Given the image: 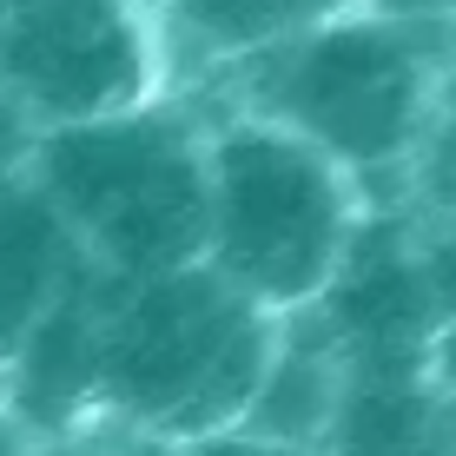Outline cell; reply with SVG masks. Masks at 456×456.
I'll return each instance as SVG.
<instances>
[{
    "label": "cell",
    "mask_w": 456,
    "mask_h": 456,
    "mask_svg": "<svg viewBox=\"0 0 456 456\" xmlns=\"http://www.w3.org/2000/svg\"><path fill=\"white\" fill-rule=\"evenodd\" d=\"M444 436H450V456H456V377H444Z\"/></svg>",
    "instance_id": "obj_16"
},
{
    "label": "cell",
    "mask_w": 456,
    "mask_h": 456,
    "mask_svg": "<svg viewBox=\"0 0 456 456\" xmlns=\"http://www.w3.org/2000/svg\"><path fill=\"white\" fill-rule=\"evenodd\" d=\"M370 13H397V20H456V0H370Z\"/></svg>",
    "instance_id": "obj_14"
},
{
    "label": "cell",
    "mask_w": 456,
    "mask_h": 456,
    "mask_svg": "<svg viewBox=\"0 0 456 456\" xmlns=\"http://www.w3.org/2000/svg\"><path fill=\"white\" fill-rule=\"evenodd\" d=\"M450 73L456 20H397L364 7L212 80L225 93V113H251L318 146L370 212L377 185H411L423 152L436 146Z\"/></svg>",
    "instance_id": "obj_1"
},
{
    "label": "cell",
    "mask_w": 456,
    "mask_h": 456,
    "mask_svg": "<svg viewBox=\"0 0 456 456\" xmlns=\"http://www.w3.org/2000/svg\"><path fill=\"white\" fill-rule=\"evenodd\" d=\"M152 27L166 46V73L172 93L185 86V73H225L251 53H272L297 34L344 13H364L370 0H146Z\"/></svg>",
    "instance_id": "obj_7"
},
{
    "label": "cell",
    "mask_w": 456,
    "mask_h": 456,
    "mask_svg": "<svg viewBox=\"0 0 456 456\" xmlns=\"http://www.w3.org/2000/svg\"><path fill=\"white\" fill-rule=\"evenodd\" d=\"M34 456H179V444L139 430L133 417L106 411V403H93V411H80L73 423H60L53 436H40Z\"/></svg>",
    "instance_id": "obj_11"
},
{
    "label": "cell",
    "mask_w": 456,
    "mask_h": 456,
    "mask_svg": "<svg viewBox=\"0 0 456 456\" xmlns=\"http://www.w3.org/2000/svg\"><path fill=\"white\" fill-rule=\"evenodd\" d=\"M272 344L278 318L218 285L206 265L113 285L100 318L93 403L133 417L166 444H192L245 417Z\"/></svg>",
    "instance_id": "obj_4"
},
{
    "label": "cell",
    "mask_w": 456,
    "mask_h": 456,
    "mask_svg": "<svg viewBox=\"0 0 456 456\" xmlns=\"http://www.w3.org/2000/svg\"><path fill=\"white\" fill-rule=\"evenodd\" d=\"M27 179L100 278L139 285L185 272L206 245V106L166 93L119 119L34 133Z\"/></svg>",
    "instance_id": "obj_2"
},
{
    "label": "cell",
    "mask_w": 456,
    "mask_h": 456,
    "mask_svg": "<svg viewBox=\"0 0 456 456\" xmlns=\"http://www.w3.org/2000/svg\"><path fill=\"white\" fill-rule=\"evenodd\" d=\"M318 331L344 357V377H430V351L450 324L430 239L411 212H364L351 251L311 305Z\"/></svg>",
    "instance_id": "obj_6"
},
{
    "label": "cell",
    "mask_w": 456,
    "mask_h": 456,
    "mask_svg": "<svg viewBox=\"0 0 456 456\" xmlns=\"http://www.w3.org/2000/svg\"><path fill=\"white\" fill-rule=\"evenodd\" d=\"M27 152H34V126L13 113L7 100H0V179H13V172H27Z\"/></svg>",
    "instance_id": "obj_13"
},
{
    "label": "cell",
    "mask_w": 456,
    "mask_h": 456,
    "mask_svg": "<svg viewBox=\"0 0 456 456\" xmlns=\"http://www.w3.org/2000/svg\"><path fill=\"white\" fill-rule=\"evenodd\" d=\"M338 403H344V357L331 351V338L318 331V318H311V311L278 318V344H272V357H265V377H258V390H251L239 430L318 456L324 436H331Z\"/></svg>",
    "instance_id": "obj_9"
},
{
    "label": "cell",
    "mask_w": 456,
    "mask_h": 456,
    "mask_svg": "<svg viewBox=\"0 0 456 456\" xmlns=\"http://www.w3.org/2000/svg\"><path fill=\"white\" fill-rule=\"evenodd\" d=\"M0 456H34V436H27L7 411H0Z\"/></svg>",
    "instance_id": "obj_15"
},
{
    "label": "cell",
    "mask_w": 456,
    "mask_h": 456,
    "mask_svg": "<svg viewBox=\"0 0 456 456\" xmlns=\"http://www.w3.org/2000/svg\"><path fill=\"white\" fill-rule=\"evenodd\" d=\"M364 199L318 146L251 113H206V245L199 265L245 305L297 318L351 251Z\"/></svg>",
    "instance_id": "obj_3"
},
{
    "label": "cell",
    "mask_w": 456,
    "mask_h": 456,
    "mask_svg": "<svg viewBox=\"0 0 456 456\" xmlns=\"http://www.w3.org/2000/svg\"><path fill=\"white\" fill-rule=\"evenodd\" d=\"M318 456H450L436 377H344Z\"/></svg>",
    "instance_id": "obj_10"
},
{
    "label": "cell",
    "mask_w": 456,
    "mask_h": 456,
    "mask_svg": "<svg viewBox=\"0 0 456 456\" xmlns=\"http://www.w3.org/2000/svg\"><path fill=\"white\" fill-rule=\"evenodd\" d=\"M86 272H93L86 251L73 245V232L60 225V212L40 199V185L27 179V172L0 179V364L20 351V338L34 331Z\"/></svg>",
    "instance_id": "obj_8"
},
{
    "label": "cell",
    "mask_w": 456,
    "mask_h": 456,
    "mask_svg": "<svg viewBox=\"0 0 456 456\" xmlns=\"http://www.w3.org/2000/svg\"><path fill=\"white\" fill-rule=\"evenodd\" d=\"M172 93L146 0H40L0 20V100L34 133L119 119Z\"/></svg>",
    "instance_id": "obj_5"
},
{
    "label": "cell",
    "mask_w": 456,
    "mask_h": 456,
    "mask_svg": "<svg viewBox=\"0 0 456 456\" xmlns=\"http://www.w3.org/2000/svg\"><path fill=\"white\" fill-rule=\"evenodd\" d=\"M179 456H311V450H291V444H272V436H251V430H212V436H192L179 444Z\"/></svg>",
    "instance_id": "obj_12"
},
{
    "label": "cell",
    "mask_w": 456,
    "mask_h": 456,
    "mask_svg": "<svg viewBox=\"0 0 456 456\" xmlns=\"http://www.w3.org/2000/svg\"><path fill=\"white\" fill-rule=\"evenodd\" d=\"M27 7H40V0H0V20H7V13H27Z\"/></svg>",
    "instance_id": "obj_17"
}]
</instances>
